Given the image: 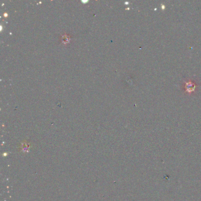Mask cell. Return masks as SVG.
I'll use <instances>...</instances> for the list:
<instances>
[{
	"label": "cell",
	"mask_w": 201,
	"mask_h": 201,
	"mask_svg": "<svg viewBox=\"0 0 201 201\" xmlns=\"http://www.w3.org/2000/svg\"><path fill=\"white\" fill-rule=\"evenodd\" d=\"M195 88V85L191 81H189L185 84V89L188 92H192Z\"/></svg>",
	"instance_id": "6da1fadb"
}]
</instances>
